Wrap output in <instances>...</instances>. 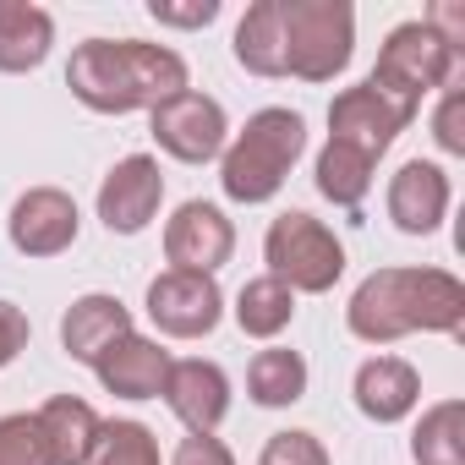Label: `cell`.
<instances>
[{"label":"cell","instance_id":"6da1fadb","mask_svg":"<svg viewBox=\"0 0 465 465\" xmlns=\"http://www.w3.org/2000/svg\"><path fill=\"white\" fill-rule=\"evenodd\" d=\"M66 88L94 115L159 110L164 99L186 94V61L148 39H88L66 61Z\"/></svg>","mask_w":465,"mask_h":465},{"label":"cell","instance_id":"7a4b0ae2","mask_svg":"<svg viewBox=\"0 0 465 465\" xmlns=\"http://www.w3.org/2000/svg\"><path fill=\"white\" fill-rule=\"evenodd\" d=\"M345 329L367 345H394L405 334H460L465 280L449 269H378L356 285Z\"/></svg>","mask_w":465,"mask_h":465},{"label":"cell","instance_id":"3957f363","mask_svg":"<svg viewBox=\"0 0 465 465\" xmlns=\"http://www.w3.org/2000/svg\"><path fill=\"white\" fill-rule=\"evenodd\" d=\"M302 153H307V121L296 110H285V104H269V110L247 115V126L224 143L219 186H224L230 203H247V208L269 203L291 181Z\"/></svg>","mask_w":465,"mask_h":465},{"label":"cell","instance_id":"277c9868","mask_svg":"<svg viewBox=\"0 0 465 465\" xmlns=\"http://www.w3.org/2000/svg\"><path fill=\"white\" fill-rule=\"evenodd\" d=\"M285 77L334 83L356 55V12L345 0H280Z\"/></svg>","mask_w":465,"mask_h":465},{"label":"cell","instance_id":"5b68a950","mask_svg":"<svg viewBox=\"0 0 465 465\" xmlns=\"http://www.w3.org/2000/svg\"><path fill=\"white\" fill-rule=\"evenodd\" d=\"M454 77H465L460 50H454V45H443L427 23H400V28L383 39L378 66L367 72V83H372L383 99H394L405 115H416V110H421V99H427V94H438V88H449Z\"/></svg>","mask_w":465,"mask_h":465},{"label":"cell","instance_id":"8992f818","mask_svg":"<svg viewBox=\"0 0 465 465\" xmlns=\"http://www.w3.org/2000/svg\"><path fill=\"white\" fill-rule=\"evenodd\" d=\"M263 263H269V274L280 285H291V296H323L345 274V247H340V236H334L323 219L291 208V213H280L269 224Z\"/></svg>","mask_w":465,"mask_h":465},{"label":"cell","instance_id":"52a82bcc","mask_svg":"<svg viewBox=\"0 0 465 465\" xmlns=\"http://www.w3.org/2000/svg\"><path fill=\"white\" fill-rule=\"evenodd\" d=\"M148 126H153V143H159L170 159H181V164H208V159H219L224 143H230L224 104L208 99V94H197V88H186V94L164 99L159 110H148Z\"/></svg>","mask_w":465,"mask_h":465},{"label":"cell","instance_id":"ba28073f","mask_svg":"<svg viewBox=\"0 0 465 465\" xmlns=\"http://www.w3.org/2000/svg\"><path fill=\"white\" fill-rule=\"evenodd\" d=\"M148 318L164 340H203L224 318V291L213 274H186L164 269L148 280Z\"/></svg>","mask_w":465,"mask_h":465},{"label":"cell","instance_id":"9c48e42d","mask_svg":"<svg viewBox=\"0 0 465 465\" xmlns=\"http://www.w3.org/2000/svg\"><path fill=\"white\" fill-rule=\"evenodd\" d=\"M416 115H405L394 99H383L367 77L356 83V88H345V94H334V104H329V143H340V148H356L361 159H383L389 153V143L411 126Z\"/></svg>","mask_w":465,"mask_h":465},{"label":"cell","instance_id":"30bf717a","mask_svg":"<svg viewBox=\"0 0 465 465\" xmlns=\"http://www.w3.org/2000/svg\"><path fill=\"white\" fill-rule=\"evenodd\" d=\"M77 230H83L77 197L61 186H28L6 219V236L23 258H61L66 247H77Z\"/></svg>","mask_w":465,"mask_h":465},{"label":"cell","instance_id":"8fae6325","mask_svg":"<svg viewBox=\"0 0 465 465\" xmlns=\"http://www.w3.org/2000/svg\"><path fill=\"white\" fill-rule=\"evenodd\" d=\"M236 252V224L224 219L219 203H181L164 224V258L170 269H186V274H219Z\"/></svg>","mask_w":465,"mask_h":465},{"label":"cell","instance_id":"7c38bea8","mask_svg":"<svg viewBox=\"0 0 465 465\" xmlns=\"http://www.w3.org/2000/svg\"><path fill=\"white\" fill-rule=\"evenodd\" d=\"M164 203V175L153 153H126L104 181H99V219L110 236H143Z\"/></svg>","mask_w":465,"mask_h":465},{"label":"cell","instance_id":"4fadbf2b","mask_svg":"<svg viewBox=\"0 0 465 465\" xmlns=\"http://www.w3.org/2000/svg\"><path fill=\"white\" fill-rule=\"evenodd\" d=\"M164 405L175 411V421H181L186 432H213V427L230 416V378H224V367H219V361H203V356L170 361Z\"/></svg>","mask_w":465,"mask_h":465},{"label":"cell","instance_id":"5bb4252c","mask_svg":"<svg viewBox=\"0 0 465 465\" xmlns=\"http://www.w3.org/2000/svg\"><path fill=\"white\" fill-rule=\"evenodd\" d=\"M449 175L432 159H405L389 181V219L405 236H432V230L449 219Z\"/></svg>","mask_w":465,"mask_h":465},{"label":"cell","instance_id":"9a60e30c","mask_svg":"<svg viewBox=\"0 0 465 465\" xmlns=\"http://www.w3.org/2000/svg\"><path fill=\"white\" fill-rule=\"evenodd\" d=\"M99 383L121 400H159L164 394V378H170V351L148 334H121L99 361H94Z\"/></svg>","mask_w":465,"mask_h":465},{"label":"cell","instance_id":"2e32d148","mask_svg":"<svg viewBox=\"0 0 465 465\" xmlns=\"http://www.w3.org/2000/svg\"><path fill=\"white\" fill-rule=\"evenodd\" d=\"M351 394H356V411H361L367 421L394 427V421H405V416L421 405V372H416L405 356H372V361L356 367Z\"/></svg>","mask_w":465,"mask_h":465},{"label":"cell","instance_id":"e0dca14e","mask_svg":"<svg viewBox=\"0 0 465 465\" xmlns=\"http://www.w3.org/2000/svg\"><path fill=\"white\" fill-rule=\"evenodd\" d=\"M121 334H132V312H126L121 296L88 291V296H77V302L61 312V345H66V356L83 361V367H94Z\"/></svg>","mask_w":465,"mask_h":465},{"label":"cell","instance_id":"ac0fdd59","mask_svg":"<svg viewBox=\"0 0 465 465\" xmlns=\"http://www.w3.org/2000/svg\"><path fill=\"white\" fill-rule=\"evenodd\" d=\"M55 50V17L34 0H0V72H39Z\"/></svg>","mask_w":465,"mask_h":465},{"label":"cell","instance_id":"d6986e66","mask_svg":"<svg viewBox=\"0 0 465 465\" xmlns=\"http://www.w3.org/2000/svg\"><path fill=\"white\" fill-rule=\"evenodd\" d=\"M34 421H39V432H45L55 465H88V460H94L104 421H99V411H94L88 400H77V394H50V400L34 411Z\"/></svg>","mask_w":465,"mask_h":465},{"label":"cell","instance_id":"ffe728a7","mask_svg":"<svg viewBox=\"0 0 465 465\" xmlns=\"http://www.w3.org/2000/svg\"><path fill=\"white\" fill-rule=\"evenodd\" d=\"M236 61L252 77H285V39H280V0H252L236 23Z\"/></svg>","mask_w":465,"mask_h":465},{"label":"cell","instance_id":"44dd1931","mask_svg":"<svg viewBox=\"0 0 465 465\" xmlns=\"http://www.w3.org/2000/svg\"><path fill=\"white\" fill-rule=\"evenodd\" d=\"M291 318H296L291 285H280L274 274H258V280L242 285V296H236V329L247 340H280L291 329Z\"/></svg>","mask_w":465,"mask_h":465},{"label":"cell","instance_id":"7402d4cb","mask_svg":"<svg viewBox=\"0 0 465 465\" xmlns=\"http://www.w3.org/2000/svg\"><path fill=\"white\" fill-rule=\"evenodd\" d=\"M247 394H252L263 411L296 405V400L307 394V361H302V351H285V345L258 351L252 367H247Z\"/></svg>","mask_w":465,"mask_h":465},{"label":"cell","instance_id":"603a6c76","mask_svg":"<svg viewBox=\"0 0 465 465\" xmlns=\"http://www.w3.org/2000/svg\"><path fill=\"white\" fill-rule=\"evenodd\" d=\"M411 460L416 465H465V405L460 400H438L432 411H421V421L411 432Z\"/></svg>","mask_w":465,"mask_h":465},{"label":"cell","instance_id":"cb8c5ba5","mask_svg":"<svg viewBox=\"0 0 465 465\" xmlns=\"http://www.w3.org/2000/svg\"><path fill=\"white\" fill-rule=\"evenodd\" d=\"M372 159H361L356 148H340V143H323L318 153V192L340 208H356L367 192H372Z\"/></svg>","mask_w":465,"mask_h":465},{"label":"cell","instance_id":"d4e9b609","mask_svg":"<svg viewBox=\"0 0 465 465\" xmlns=\"http://www.w3.org/2000/svg\"><path fill=\"white\" fill-rule=\"evenodd\" d=\"M88 465H164V460H159V438L143 421H104Z\"/></svg>","mask_w":465,"mask_h":465},{"label":"cell","instance_id":"484cf974","mask_svg":"<svg viewBox=\"0 0 465 465\" xmlns=\"http://www.w3.org/2000/svg\"><path fill=\"white\" fill-rule=\"evenodd\" d=\"M0 465H55L50 443H45V432L28 411L0 416Z\"/></svg>","mask_w":465,"mask_h":465},{"label":"cell","instance_id":"4316f807","mask_svg":"<svg viewBox=\"0 0 465 465\" xmlns=\"http://www.w3.org/2000/svg\"><path fill=\"white\" fill-rule=\"evenodd\" d=\"M438 94H443V99H438V110H432V137H438L443 153L465 159V77H454V83L438 88Z\"/></svg>","mask_w":465,"mask_h":465},{"label":"cell","instance_id":"83f0119b","mask_svg":"<svg viewBox=\"0 0 465 465\" xmlns=\"http://www.w3.org/2000/svg\"><path fill=\"white\" fill-rule=\"evenodd\" d=\"M258 465H334V460H329V449H323V438H318V432L291 427V432H274V438L263 443Z\"/></svg>","mask_w":465,"mask_h":465},{"label":"cell","instance_id":"f1b7e54d","mask_svg":"<svg viewBox=\"0 0 465 465\" xmlns=\"http://www.w3.org/2000/svg\"><path fill=\"white\" fill-rule=\"evenodd\" d=\"M148 17L164 28H208L219 17V0H192V6H175V0H148Z\"/></svg>","mask_w":465,"mask_h":465},{"label":"cell","instance_id":"f546056e","mask_svg":"<svg viewBox=\"0 0 465 465\" xmlns=\"http://www.w3.org/2000/svg\"><path fill=\"white\" fill-rule=\"evenodd\" d=\"M28 340H34L28 312H23V307H12V302H0V367H12V361L28 351Z\"/></svg>","mask_w":465,"mask_h":465},{"label":"cell","instance_id":"4dcf8cb0","mask_svg":"<svg viewBox=\"0 0 465 465\" xmlns=\"http://www.w3.org/2000/svg\"><path fill=\"white\" fill-rule=\"evenodd\" d=\"M170 465H236V454H230L213 432H192V438H181Z\"/></svg>","mask_w":465,"mask_h":465}]
</instances>
